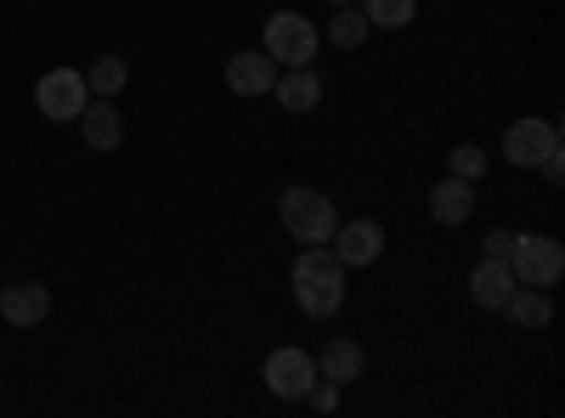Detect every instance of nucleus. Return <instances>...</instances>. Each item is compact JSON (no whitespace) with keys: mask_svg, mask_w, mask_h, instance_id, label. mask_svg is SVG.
Wrapping results in <instances>:
<instances>
[{"mask_svg":"<svg viewBox=\"0 0 565 418\" xmlns=\"http://www.w3.org/2000/svg\"><path fill=\"white\" fill-rule=\"evenodd\" d=\"M367 18H362V7H334V23H328V40L340 45V52H356V45L367 40Z\"/></svg>","mask_w":565,"mask_h":418,"instance_id":"18","label":"nucleus"},{"mask_svg":"<svg viewBox=\"0 0 565 418\" xmlns=\"http://www.w3.org/2000/svg\"><path fill=\"white\" fill-rule=\"evenodd\" d=\"M514 289H521V283H514V271H509L503 255H481V266L469 271V300H476L481 311H503Z\"/></svg>","mask_w":565,"mask_h":418,"instance_id":"8","label":"nucleus"},{"mask_svg":"<svg viewBox=\"0 0 565 418\" xmlns=\"http://www.w3.org/2000/svg\"><path fill=\"white\" fill-rule=\"evenodd\" d=\"M45 311H52V289L45 283H0V317L12 329H34V322H45Z\"/></svg>","mask_w":565,"mask_h":418,"instance_id":"11","label":"nucleus"},{"mask_svg":"<svg viewBox=\"0 0 565 418\" xmlns=\"http://www.w3.org/2000/svg\"><path fill=\"white\" fill-rule=\"evenodd\" d=\"M469 210H476V181H463V175H441L436 187H430V215H436L441 226L469 221Z\"/></svg>","mask_w":565,"mask_h":418,"instance_id":"13","label":"nucleus"},{"mask_svg":"<svg viewBox=\"0 0 565 418\" xmlns=\"http://www.w3.org/2000/svg\"><path fill=\"white\" fill-rule=\"evenodd\" d=\"M543 175L554 181V187H559V181H565V159H559V148H554V153L543 159Z\"/></svg>","mask_w":565,"mask_h":418,"instance_id":"23","label":"nucleus"},{"mask_svg":"<svg viewBox=\"0 0 565 418\" xmlns=\"http://www.w3.org/2000/svg\"><path fill=\"white\" fill-rule=\"evenodd\" d=\"M125 79H130V63H125V57H97V63L85 68L90 97H119V90H125Z\"/></svg>","mask_w":565,"mask_h":418,"instance_id":"17","label":"nucleus"},{"mask_svg":"<svg viewBox=\"0 0 565 418\" xmlns=\"http://www.w3.org/2000/svg\"><path fill=\"white\" fill-rule=\"evenodd\" d=\"M362 18L373 29H407L418 18V0H362Z\"/></svg>","mask_w":565,"mask_h":418,"instance_id":"19","label":"nucleus"},{"mask_svg":"<svg viewBox=\"0 0 565 418\" xmlns=\"http://www.w3.org/2000/svg\"><path fill=\"white\" fill-rule=\"evenodd\" d=\"M334 255H340V266H373L380 260V249H385V226L380 221H345V226H334Z\"/></svg>","mask_w":565,"mask_h":418,"instance_id":"9","label":"nucleus"},{"mask_svg":"<svg viewBox=\"0 0 565 418\" xmlns=\"http://www.w3.org/2000/svg\"><path fill=\"white\" fill-rule=\"evenodd\" d=\"M277 74H282V68H277L266 52H238V57L226 63V85L238 90V97H266V90L277 85Z\"/></svg>","mask_w":565,"mask_h":418,"instance_id":"12","label":"nucleus"},{"mask_svg":"<svg viewBox=\"0 0 565 418\" xmlns=\"http://www.w3.org/2000/svg\"><path fill=\"white\" fill-rule=\"evenodd\" d=\"M79 136H85L90 153H114L125 142V114L114 108V97H97V103L79 108Z\"/></svg>","mask_w":565,"mask_h":418,"instance_id":"10","label":"nucleus"},{"mask_svg":"<svg viewBox=\"0 0 565 418\" xmlns=\"http://www.w3.org/2000/svg\"><path fill=\"white\" fill-rule=\"evenodd\" d=\"M266 390L282 396V401H306V390L317 385V356H306L300 345H277L266 356Z\"/></svg>","mask_w":565,"mask_h":418,"instance_id":"6","label":"nucleus"},{"mask_svg":"<svg viewBox=\"0 0 565 418\" xmlns=\"http://www.w3.org/2000/svg\"><path fill=\"white\" fill-rule=\"evenodd\" d=\"M503 260H509V271H514V283H526V289H554L559 271H565V249H559L554 238H543V232L514 238Z\"/></svg>","mask_w":565,"mask_h":418,"instance_id":"3","label":"nucleus"},{"mask_svg":"<svg viewBox=\"0 0 565 418\" xmlns=\"http://www.w3.org/2000/svg\"><path fill=\"white\" fill-rule=\"evenodd\" d=\"M554 148H559V125H554V119H514L509 136H503V159L521 164V170L543 164Z\"/></svg>","mask_w":565,"mask_h":418,"instance_id":"7","label":"nucleus"},{"mask_svg":"<svg viewBox=\"0 0 565 418\" xmlns=\"http://www.w3.org/2000/svg\"><path fill=\"white\" fill-rule=\"evenodd\" d=\"M362 367H367V356H362L356 340H328L322 356H317V374H322V379H334L340 390H345L351 379H362Z\"/></svg>","mask_w":565,"mask_h":418,"instance_id":"14","label":"nucleus"},{"mask_svg":"<svg viewBox=\"0 0 565 418\" xmlns=\"http://www.w3.org/2000/svg\"><path fill=\"white\" fill-rule=\"evenodd\" d=\"M447 175H463V181H481V175H487V153H481L476 142H458V148L447 153Z\"/></svg>","mask_w":565,"mask_h":418,"instance_id":"20","label":"nucleus"},{"mask_svg":"<svg viewBox=\"0 0 565 418\" xmlns=\"http://www.w3.org/2000/svg\"><path fill=\"white\" fill-rule=\"evenodd\" d=\"M328 7H356V0H328Z\"/></svg>","mask_w":565,"mask_h":418,"instance_id":"24","label":"nucleus"},{"mask_svg":"<svg viewBox=\"0 0 565 418\" xmlns=\"http://www.w3.org/2000/svg\"><path fill=\"white\" fill-rule=\"evenodd\" d=\"M277 215H282V232H289L295 244H328L334 226H340L334 204H328L317 187H289L277 199Z\"/></svg>","mask_w":565,"mask_h":418,"instance_id":"2","label":"nucleus"},{"mask_svg":"<svg viewBox=\"0 0 565 418\" xmlns=\"http://www.w3.org/2000/svg\"><path fill=\"white\" fill-rule=\"evenodd\" d=\"M306 401H311L317 412H334V401H340V385H334V379H322V374H317V385L306 390Z\"/></svg>","mask_w":565,"mask_h":418,"instance_id":"21","label":"nucleus"},{"mask_svg":"<svg viewBox=\"0 0 565 418\" xmlns=\"http://www.w3.org/2000/svg\"><path fill=\"white\" fill-rule=\"evenodd\" d=\"M271 90H277V103L289 108V114H311V108L322 103V79H317L311 68H282Z\"/></svg>","mask_w":565,"mask_h":418,"instance_id":"15","label":"nucleus"},{"mask_svg":"<svg viewBox=\"0 0 565 418\" xmlns=\"http://www.w3.org/2000/svg\"><path fill=\"white\" fill-rule=\"evenodd\" d=\"M90 103V85H85V74L79 68H45L40 74V85H34V108L45 114V119H79V108Z\"/></svg>","mask_w":565,"mask_h":418,"instance_id":"5","label":"nucleus"},{"mask_svg":"<svg viewBox=\"0 0 565 418\" xmlns=\"http://www.w3.org/2000/svg\"><path fill=\"white\" fill-rule=\"evenodd\" d=\"M260 52H266L277 68H311V57H317V29H311V18H300V12L266 18Z\"/></svg>","mask_w":565,"mask_h":418,"instance_id":"4","label":"nucleus"},{"mask_svg":"<svg viewBox=\"0 0 565 418\" xmlns=\"http://www.w3.org/2000/svg\"><path fill=\"white\" fill-rule=\"evenodd\" d=\"M295 300L306 317H334L345 306V266L334 249H322V244H306L300 260H295Z\"/></svg>","mask_w":565,"mask_h":418,"instance_id":"1","label":"nucleus"},{"mask_svg":"<svg viewBox=\"0 0 565 418\" xmlns=\"http://www.w3.org/2000/svg\"><path fill=\"white\" fill-rule=\"evenodd\" d=\"M509 322H521V329H548V317H554V300H548V289H514L509 294Z\"/></svg>","mask_w":565,"mask_h":418,"instance_id":"16","label":"nucleus"},{"mask_svg":"<svg viewBox=\"0 0 565 418\" xmlns=\"http://www.w3.org/2000/svg\"><path fill=\"white\" fill-rule=\"evenodd\" d=\"M509 244H514V232L509 226H492L487 238H481V255H509Z\"/></svg>","mask_w":565,"mask_h":418,"instance_id":"22","label":"nucleus"}]
</instances>
